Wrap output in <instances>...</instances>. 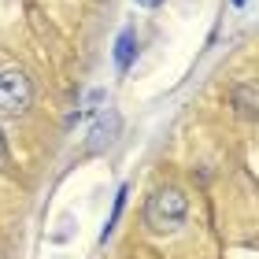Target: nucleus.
<instances>
[{
	"label": "nucleus",
	"instance_id": "obj_3",
	"mask_svg": "<svg viewBox=\"0 0 259 259\" xmlns=\"http://www.w3.org/2000/svg\"><path fill=\"white\" fill-rule=\"evenodd\" d=\"M230 100H233V111H237L241 119H248V122L259 119V85L255 81H237V85L230 89Z\"/></svg>",
	"mask_w": 259,
	"mask_h": 259
},
{
	"label": "nucleus",
	"instance_id": "obj_7",
	"mask_svg": "<svg viewBox=\"0 0 259 259\" xmlns=\"http://www.w3.org/2000/svg\"><path fill=\"white\" fill-rule=\"evenodd\" d=\"M8 163V145H4V134H0V167Z\"/></svg>",
	"mask_w": 259,
	"mask_h": 259
},
{
	"label": "nucleus",
	"instance_id": "obj_4",
	"mask_svg": "<svg viewBox=\"0 0 259 259\" xmlns=\"http://www.w3.org/2000/svg\"><path fill=\"white\" fill-rule=\"evenodd\" d=\"M115 134H119V115L115 111L100 115V122L93 126V134H89V152H104L115 141Z\"/></svg>",
	"mask_w": 259,
	"mask_h": 259
},
{
	"label": "nucleus",
	"instance_id": "obj_2",
	"mask_svg": "<svg viewBox=\"0 0 259 259\" xmlns=\"http://www.w3.org/2000/svg\"><path fill=\"white\" fill-rule=\"evenodd\" d=\"M33 104V81L26 70H0V115L4 119H19Z\"/></svg>",
	"mask_w": 259,
	"mask_h": 259
},
{
	"label": "nucleus",
	"instance_id": "obj_5",
	"mask_svg": "<svg viewBox=\"0 0 259 259\" xmlns=\"http://www.w3.org/2000/svg\"><path fill=\"white\" fill-rule=\"evenodd\" d=\"M134 30H122L119 33V41H115V67H119L122 70V74H126V70H130V63H134Z\"/></svg>",
	"mask_w": 259,
	"mask_h": 259
},
{
	"label": "nucleus",
	"instance_id": "obj_6",
	"mask_svg": "<svg viewBox=\"0 0 259 259\" xmlns=\"http://www.w3.org/2000/svg\"><path fill=\"white\" fill-rule=\"evenodd\" d=\"M122 207H126V185L119 189V196H115V207H111V219H108V226H104V241H108V233L115 230V222H119V215H122Z\"/></svg>",
	"mask_w": 259,
	"mask_h": 259
},
{
	"label": "nucleus",
	"instance_id": "obj_8",
	"mask_svg": "<svg viewBox=\"0 0 259 259\" xmlns=\"http://www.w3.org/2000/svg\"><path fill=\"white\" fill-rule=\"evenodd\" d=\"M233 4H237V8H241V4H244V0H233Z\"/></svg>",
	"mask_w": 259,
	"mask_h": 259
},
{
	"label": "nucleus",
	"instance_id": "obj_1",
	"mask_svg": "<svg viewBox=\"0 0 259 259\" xmlns=\"http://www.w3.org/2000/svg\"><path fill=\"white\" fill-rule=\"evenodd\" d=\"M185 215H189V200L182 189H156L145 204V226L152 233H174L182 230Z\"/></svg>",
	"mask_w": 259,
	"mask_h": 259
}]
</instances>
